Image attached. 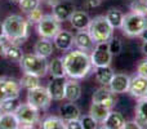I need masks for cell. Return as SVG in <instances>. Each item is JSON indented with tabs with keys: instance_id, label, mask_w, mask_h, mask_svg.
<instances>
[{
	"instance_id": "6da1fadb",
	"label": "cell",
	"mask_w": 147,
	"mask_h": 129,
	"mask_svg": "<svg viewBox=\"0 0 147 129\" xmlns=\"http://www.w3.org/2000/svg\"><path fill=\"white\" fill-rule=\"evenodd\" d=\"M62 61L66 76L70 79H76V80L85 79L93 70L89 53L80 49L67 51L66 54L62 57Z\"/></svg>"
},
{
	"instance_id": "7a4b0ae2",
	"label": "cell",
	"mask_w": 147,
	"mask_h": 129,
	"mask_svg": "<svg viewBox=\"0 0 147 129\" xmlns=\"http://www.w3.org/2000/svg\"><path fill=\"white\" fill-rule=\"evenodd\" d=\"M5 38L14 44H23L28 38L30 22L20 14H10L3 21Z\"/></svg>"
},
{
	"instance_id": "3957f363",
	"label": "cell",
	"mask_w": 147,
	"mask_h": 129,
	"mask_svg": "<svg viewBox=\"0 0 147 129\" xmlns=\"http://www.w3.org/2000/svg\"><path fill=\"white\" fill-rule=\"evenodd\" d=\"M88 32L93 38L94 43H109L110 39L114 36L115 28L110 25L106 16H96L90 18V22L88 25Z\"/></svg>"
},
{
	"instance_id": "277c9868",
	"label": "cell",
	"mask_w": 147,
	"mask_h": 129,
	"mask_svg": "<svg viewBox=\"0 0 147 129\" xmlns=\"http://www.w3.org/2000/svg\"><path fill=\"white\" fill-rule=\"evenodd\" d=\"M48 58L36 53H25L20 61V66L23 72L44 78L48 74Z\"/></svg>"
},
{
	"instance_id": "5b68a950",
	"label": "cell",
	"mask_w": 147,
	"mask_h": 129,
	"mask_svg": "<svg viewBox=\"0 0 147 129\" xmlns=\"http://www.w3.org/2000/svg\"><path fill=\"white\" fill-rule=\"evenodd\" d=\"M147 28V16L129 12L124 14L121 25V32L128 38H140V35Z\"/></svg>"
},
{
	"instance_id": "8992f818",
	"label": "cell",
	"mask_w": 147,
	"mask_h": 129,
	"mask_svg": "<svg viewBox=\"0 0 147 129\" xmlns=\"http://www.w3.org/2000/svg\"><path fill=\"white\" fill-rule=\"evenodd\" d=\"M14 114L20 122V128H34L40 122V110L31 106L28 102L21 103Z\"/></svg>"
},
{
	"instance_id": "52a82bcc",
	"label": "cell",
	"mask_w": 147,
	"mask_h": 129,
	"mask_svg": "<svg viewBox=\"0 0 147 129\" xmlns=\"http://www.w3.org/2000/svg\"><path fill=\"white\" fill-rule=\"evenodd\" d=\"M52 101H53V99H52L47 86L39 85V86H36V88L27 91V102L31 106L40 110V111L48 110L49 107H51Z\"/></svg>"
},
{
	"instance_id": "ba28073f",
	"label": "cell",
	"mask_w": 147,
	"mask_h": 129,
	"mask_svg": "<svg viewBox=\"0 0 147 129\" xmlns=\"http://www.w3.org/2000/svg\"><path fill=\"white\" fill-rule=\"evenodd\" d=\"M61 28V21L57 20L53 14H44L43 18L36 23V31L39 36L51 40H53V38Z\"/></svg>"
},
{
	"instance_id": "9c48e42d",
	"label": "cell",
	"mask_w": 147,
	"mask_h": 129,
	"mask_svg": "<svg viewBox=\"0 0 147 129\" xmlns=\"http://www.w3.org/2000/svg\"><path fill=\"white\" fill-rule=\"evenodd\" d=\"M20 80L8 76H0V103L10 98H20L21 94Z\"/></svg>"
},
{
	"instance_id": "30bf717a",
	"label": "cell",
	"mask_w": 147,
	"mask_h": 129,
	"mask_svg": "<svg viewBox=\"0 0 147 129\" xmlns=\"http://www.w3.org/2000/svg\"><path fill=\"white\" fill-rule=\"evenodd\" d=\"M93 67H102V66H111L112 53L109 49V43H98L89 53Z\"/></svg>"
},
{
	"instance_id": "8fae6325",
	"label": "cell",
	"mask_w": 147,
	"mask_h": 129,
	"mask_svg": "<svg viewBox=\"0 0 147 129\" xmlns=\"http://www.w3.org/2000/svg\"><path fill=\"white\" fill-rule=\"evenodd\" d=\"M52 4V14L61 22L69 21L72 13L76 10V5L72 0H54Z\"/></svg>"
},
{
	"instance_id": "7c38bea8",
	"label": "cell",
	"mask_w": 147,
	"mask_h": 129,
	"mask_svg": "<svg viewBox=\"0 0 147 129\" xmlns=\"http://www.w3.org/2000/svg\"><path fill=\"white\" fill-rule=\"evenodd\" d=\"M92 101L93 102H98L101 105H105L109 109H114L116 105V94L109 88V86L101 85L98 89H96L92 96Z\"/></svg>"
},
{
	"instance_id": "4fadbf2b",
	"label": "cell",
	"mask_w": 147,
	"mask_h": 129,
	"mask_svg": "<svg viewBox=\"0 0 147 129\" xmlns=\"http://www.w3.org/2000/svg\"><path fill=\"white\" fill-rule=\"evenodd\" d=\"M128 93L137 99L146 97L147 96V78L140 75V74H136L134 76H132Z\"/></svg>"
},
{
	"instance_id": "5bb4252c",
	"label": "cell",
	"mask_w": 147,
	"mask_h": 129,
	"mask_svg": "<svg viewBox=\"0 0 147 129\" xmlns=\"http://www.w3.org/2000/svg\"><path fill=\"white\" fill-rule=\"evenodd\" d=\"M74 45L76 47V49L90 53L96 47V43L90 36V34L88 32V30H78L74 35Z\"/></svg>"
},
{
	"instance_id": "9a60e30c",
	"label": "cell",
	"mask_w": 147,
	"mask_h": 129,
	"mask_svg": "<svg viewBox=\"0 0 147 129\" xmlns=\"http://www.w3.org/2000/svg\"><path fill=\"white\" fill-rule=\"evenodd\" d=\"M130 84V76L124 72H117L114 75L109 84V88L114 92L115 94H124L128 93Z\"/></svg>"
},
{
	"instance_id": "2e32d148",
	"label": "cell",
	"mask_w": 147,
	"mask_h": 129,
	"mask_svg": "<svg viewBox=\"0 0 147 129\" xmlns=\"http://www.w3.org/2000/svg\"><path fill=\"white\" fill-rule=\"evenodd\" d=\"M66 80V76H63V78H52V80L47 85V89H48L53 101H63L65 99Z\"/></svg>"
},
{
	"instance_id": "e0dca14e",
	"label": "cell",
	"mask_w": 147,
	"mask_h": 129,
	"mask_svg": "<svg viewBox=\"0 0 147 129\" xmlns=\"http://www.w3.org/2000/svg\"><path fill=\"white\" fill-rule=\"evenodd\" d=\"M53 44L58 51L67 52L74 47V34L69 30H59L53 38Z\"/></svg>"
},
{
	"instance_id": "ac0fdd59",
	"label": "cell",
	"mask_w": 147,
	"mask_h": 129,
	"mask_svg": "<svg viewBox=\"0 0 147 129\" xmlns=\"http://www.w3.org/2000/svg\"><path fill=\"white\" fill-rule=\"evenodd\" d=\"M81 93L83 89L76 79H67L66 80V86H65V99L70 102H76L81 98Z\"/></svg>"
},
{
	"instance_id": "d6986e66",
	"label": "cell",
	"mask_w": 147,
	"mask_h": 129,
	"mask_svg": "<svg viewBox=\"0 0 147 129\" xmlns=\"http://www.w3.org/2000/svg\"><path fill=\"white\" fill-rule=\"evenodd\" d=\"M69 21H70L71 27L75 28L76 31L78 30H86L89 22H90V17H89V14L84 9L83 10H75Z\"/></svg>"
},
{
	"instance_id": "ffe728a7",
	"label": "cell",
	"mask_w": 147,
	"mask_h": 129,
	"mask_svg": "<svg viewBox=\"0 0 147 129\" xmlns=\"http://www.w3.org/2000/svg\"><path fill=\"white\" fill-rule=\"evenodd\" d=\"M124 123H125V119L121 112L111 110L110 114L107 115L106 120L101 124V127L103 129H123Z\"/></svg>"
},
{
	"instance_id": "44dd1931",
	"label": "cell",
	"mask_w": 147,
	"mask_h": 129,
	"mask_svg": "<svg viewBox=\"0 0 147 129\" xmlns=\"http://www.w3.org/2000/svg\"><path fill=\"white\" fill-rule=\"evenodd\" d=\"M136 116L134 120L141 129L147 128V96L138 98V102L136 105Z\"/></svg>"
},
{
	"instance_id": "7402d4cb",
	"label": "cell",
	"mask_w": 147,
	"mask_h": 129,
	"mask_svg": "<svg viewBox=\"0 0 147 129\" xmlns=\"http://www.w3.org/2000/svg\"><path fill=\"white\" fill-rule=\"evenodd\" d=\"M59 116L67 122V120H72V119H79L81 116V111L79 109V106L75 102H67L63 103L59 107Z\"/></svg>"
},
{
	"instance_id": "603a6c76",
	"label": "cell",
	"mask_w": 147,
	"mask_h": 129,
	"mask_svg": "<svg viewBox=\"0 0 147 129\" xmlns=\"http://www.w3.org/2000/svg\"><path fill=\"white\" fill-rule=\"evenodd\" d=\"M115 71L112 70L111 66H102V67H94V76H96L97 83L101 85L109 86L111 79L114 78Z\"/></svg>"
},
{
	"instance_id": "cb8c5ba5",
	"label": "cell",
	"mask_w": 147,
	"mask_h": 129,
	"mask_svg": "<svg viewBox=\"0 0 147 129\" xmlns=\"http://www.w3.org/2000/svg\"><path fill=\"white\" fill-rule=\"evenodd\" d=\"M110 111H111V109H109L107 106L98 103V102H93V101H92V105H90V107H89V114L97 120L98 124H102V123L106 120Z\"/></svg>"
},
{
	"instance_id": "d4e9b609",
	"label": "cell",
	"mask_w": 147,
	"mask_h": 129,
	"mask_svg": "<svg viewBox=\"0 0 147 129\" xmlns=\"http://www.w3.org/2000/svg\"><path fill=\"white\" fill-rule=\"evenodd\" d=\"M53 47L54 44L51 41V39L41 38L34 45V53L39 54L41 57H45V58H49L53 54Z\"/></svg>"
},
{
	"instance_id": "484cf974",
	"label": "cell",
	"mask_w": 147,
	"mask_h": 129,
	"mask_svg": "<svg viewBox=\"0 0 147 129\" xmlns=\"http://www.w3.org/2000/svg\"><path fill=\"white\" fill-rule=\"evenodd\" d=\"M48 74L52 78H63L66 76L63 61L61 57H54L48 62Z\"/></svg>"
},
{
	"instance_id": "4316f807",
	"label": "cell",
	"mask_w": 147,
	"mask_h": 129,
	"mask_svg": "<svg viewBox=\"0 0 147 129\" xmlns=\"http://www.w3.org/2000/svg\"><path fill=\"white\" fill-rule=\"evenodd\" d=\"M106 18L112 27L119 28L120 30V28H121V25H123V21H124V13H123L120 9H117V8H111V9L107 10Z\"/></svg>"
},
{
	"instance_id": "83f0119b",
	"label": "cell",
	"mask_w": 147,
	"mask_h": 129,
	"mask_svg": "<svg viewBox=\"0 0 147 129\" xmlns=\"http://www.w3.org/2000/svg\"><path fill=\"white\" fill-rule=\"evenodd\" d=\"M40 128L43 129H66V122L61 116H47L40 123Z\"/></svg>"
},
{
	"instance_id": "f1b7e54d",
	"label": "cell",
	"mask_w": 147,
	"mask_h": 129,
	"mask_svg": "<svg viewBox=\"0 0 147 129\" xmlns=\"http://www.w3.org/2000/svg\"><path fill=\"white\" fill-rule=\"evenodd\" d=\"M20 122L14 112H4L0 119V129H18Z\"/></svg>"
},
{
	"instance_id": "f546056e",
	"label": "cell",
	"mask_w": 147,
	"mask_h": 129,
	"mask_svg": "<svg viewBox=\"0 0 147 129\" xmlns=\"http://www.w3.org/2000/svg\"><path fill=\"white\" fill-rule=\"evenodd\" d=\"M40 79L41 78H39V76H36V75H32V74L23 72L22 78L20 79V84H21V86H22V88L30 91V89H34V88H36V86L41 85V84H40Z\"/></svg>"
},
{
	"instance_id": "4dcf8cb0",
	"label": "cell",
	"mask_w": 147,
	"mask_h": 129,
	"mask_svg": "<svg viewBox=\"0 0 147 129\" xmlns=\"http://www.w3.org/2000/svg\"><path fill=\"white\" fill-rule=\"evenodd\" d=\"M20 105H21L20 98H10V99H7V101L1 102L0 107H1V110L4 112H14L16 110L18 109Z\"/></svg>"
},
{
	"instance_id": "1f68e13d",
	"label": "cell",
	"mask_w": 147,
	"mask_h": 129,
	"mask_svg": "<svg viewBox=\"0 0 147 129\" xmlns=\"http://www.w3.org/2000/svg\"><path fill=\"white\" fill-rule=\"evenodd\" d=\"M20 8L23 13H30L31 10L36 9V8L40 7V0H21L20 1Z\"/></svg>"
},
{
	"instance_id": "d6a6232c",
	"label": "cell",
	"mask_w": 147,
	"mask_h": 129,
	"mask_svg": "<svg viewBox=\"0 0 147 129\" xmlns=\"http://www.w3.org/2000/svg\"><path fill=\"white\" fill-rule=\"evenodd\" d=\"M129 8H130V12L147 16V4L143 0H133V1L130 3Z\"/></svg>"
},
{
	"instance_id": "836d02e7",
	"label": "cell",
	"mask_w": 147,
	"mask_h": 129,
	"mask_svg": "<svg viewBox=\"0 0 147 129\" xmlns=\"http://www.w3.org/2000/svg\"><path fill=\"white\" fill-rule=\"evenodd\" d=\"M109 49L112 53V56H119L121 49H123L121 40H120L119 38H116V36H112L109 41Z\"/></svg>"
},
{
	"instance_id": "e575fe53",
	"label": "cell",
	"mask_w": 147,
	"mask_h": 129,
	"mask_svg": "<svg viewBox=\"0 0 147 129\" xmlns=\"http://www.w3.org/2000/svg\"><path fill=\"white\" fill-rule=\"evenodd\" d=\"M80 120H81V124H83V129H97L98 128V123H97V120L94 119L90 114L80 116Z\"/></svg>"
},
{
	"instance_id": "d590c367",
	"label": "cell",
	"mask_w": 147,
	"mask_h": 129,
	"mask_svg": "<svg viewBox=\"0 0 147 129\" xmlns=\"http://www.w3.org/2000/svg\"><path fill=\"white\" fill-rule=\"evenodd\" d=\"M43 16H44L43 10L39 7V8H36V9L31 10L30 13H27V21L30 22V25H36V23L43 18Z\"/></svg>"
},
{
	"instance_id": "8d00e7d4",
	"label": "cell",
	"mask_w": 147,
	"mask_h": 129,
	"mask_svg": "<svg viewBox=\"0 0 147 129\" xmlns=\"http://www.w3.org/2000/svg\"><path fill=\"white\" fill-rule=\"evenodd\" d=\"M102 0H84L83 3V8L85 10H90L94 9V8H98L101 5Z\"/></svg>"
},
{
	"instance_id": "74e56055",
	"label": "cell",
	"mask_w": 147,
	"mask_h": 129,
	"mask_svg": "<svg viewBox=\"0 0 147 129\" xmlns=\"http://www.w3.org/2000/svg\"><path fill=\"white\" fill-rule=\"evenodd\" d=\"M66 129H83V124H81L80 118L79 119H72L66 122Z\"/></svg>"
},
{
	"instance_id": "f35d334b",
	"label": "cell",
	"mask_w": 147,
	"mask_h": 129,
	"mask_svg": "<svg viewBox=\"0 0 147 129\" xmlns=\"http://www.w3.org/2000/svg\"><path fill=\"white\" fill-rule=\"evenodd\" d=\"M137 74L147 78V57H146V59H142V61L137 65Z\"/></svg>"
},
{
	"instance_id": "ab89813d",
	"label": "cell",
	"mask_w": 147,
	"mask_h": 129,
	"mask_svg": "<svg viewBox=\"0 0 147 129\" xmlns=\"http://www.w3.org/2000/svg\"><path fill=\"white\" fill-rule=\"evenodd\" d=\"M123 129H141L140 125L136 123V120H132V122H125Z\"/></svg>"
},
{
	"instance_id": "60d3db41",
	"label": "cell",
	"mask_w": 147,
	"mask_h": 129,
	"mask_svg": "<svg viewBox=\"0 0 147 129\" xmlns=\"http://www.w3.org/2000/svg\"><path fill=\"white\" fill-rule=\"evenodd\" d=\"M5 39V31H4V26H3V22H0V40Z\"/></svg>"
},
{
	"instance_id": "b9f144b4",
	"label": "cell",
	"mask_w": 147,
	"mask_h": 129,
	"mask_svg": "<svg viewBox=\"0 0 147 129\" xmlns=\"http://www.w3.org/2000/svg\"><path fill=\"white\" fill-rule=\"evenodd\" d=\"M141 51H142V53L147 57V41H143V43H142V47H141Z\"/></svg>"
},
{
	"instance_id": "7bdbcfd3",
	"label": "cell",
	"mask_w": 147,
	"mask_h": 129,
	"mask_svg": "<svg viewBox=\"0 0 147 129\" xmlns=\"http://www.w3.org/2000/svg\"><path fill=\"white\" fill-rule=\"evenodd\" d=\"M140 38L142 39V41H147V28H146L145 31H143L142 34H141V35H140Z\"/></svg>"
},
{
	"instance_id": "ee69618b",
	"label": "cell",
	"mask_w": 147,
	"mask_h": 129,
	"mask_svg": "<svg viewBox=\"0 0 147 129\" xmlns=\"http://www.w3.org/2000/svg\"><path fill=\"white\" fill-rule=\"evenodd\" d=\"M10 3H13V4H20V1L21 0H9Z\"/></svg>"
},
{
	"instance_id": "f6af8a7d",
	"label": "cell",
	"mask_w": 147,
	"mask_h": 129,
	"mask_svg": "<svg viewBox=\"0 0 147 129\" xmlns=\"http://www.w3.org/2000/svg\"><path fill=\"white\" fill-rule=\"evenodd\" d=\"M3 114H4V111L1 110V107H0V119H1V116H3Z\"/></svg>"
},
{
	"instance_id": "bcb514c9",
	"label": "cell",
	"mask_w": 147,
	"mask_h": 129,
	"mask_svg": "<svg viewBox=\"0 0 147 129\" xmlns=\"http://www.w3.org/2000/svg\"><path fill=\"white\" fill-rule=\"evenodd\" d=\"M143 1H145V3H146V4H147V0H143Z\"/></svg>"
}]
</instances>
